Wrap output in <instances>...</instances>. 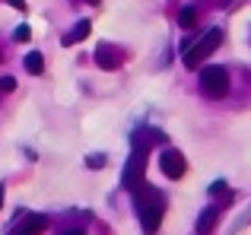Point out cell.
Listing matches in <instances>:
<instances>
[{
	"label": "cell",
	"instance_id": "obj_13",
	"mask_svg": "<svg viewBox=\"0 0 251 235\" xmlns=\"http://www.w3.org/2000/svg\"><path fill=\"white\" fill-rule=\"evenodd\" d=\"M13 89H16V80H13V76H3V80H0V93H13Z\"/></svg>",
	"mask_w": 251,
	"mask_h": 235
},
{
	"label": "cell",
	"instance_id": "obj_7",
	"mask_svg": "<svg viewBox=\"0 0 251 235\" xmlns=\"http://www.w3.org/2000/svg\"><path fill=\"white\" fill-rule=\"evenodd\" d=\"M45 229H48V216H29V219H23L10 235H42Z\"/></svg>",
	"mask_w": 251,
	"mask_h": 235
},
{
	"label": "cell",
	"instance_id": "obj_18",
	"mask_svg": "<svg viewBox=\"0 0 251 235\" xmlns=\"http://www.w3.org/2000/svg\"><path fill=\"white\" fill-rule=\"evenodd\" d=\"M0 207H3V185H0Z\"/></svg>",
	"mask_w": 251,
	"mask_h": 235
},
{
	"label": "cell",
	"instance_id": "obj_6",
	"mask_svg": "<svg viewBox=\"0 0 251 235\" xmlns=\"http://www.w3.org/2000/svg\"><path fill=\"white\" fill-rule=\"evenodd\" d=\"M96 64L102 70H118L121 67V51L111 48V45H99L96 48Z\"/></svg>",
	"mask_w": 251,
	"mask_h": 235
},
{
	"label": "cell",
	"instance_id": "obj_11",
	"mask_svg": "<svg viewBox=\"0 0 251 235\" xmlns=\"http://www.w3.org/2000/svg\"><path fill=\"white\" fill-rule=\"evenodd\" d=\"M194 23H197V10L194 6H184V10L178 13V25H181V29H194Z\"/></svg>",
	"mask_w": 251,
	"mask_h": 235
},
{
	"label": "cell",
	"instance_id": "obj_8",
	"mask_svg": "<svg viewBox=\"0 0 251 235\" xmlns=\"http://www.w3.org/2000/svg\"><path fill=\"white\" fill-rule=\"evenodd\" d=\"M89 29H92V25H89V19H80V23H76L74 29L67 32V35H64V45H76V42H83V38L89 35Z\"/></svg>",
	"mask_w": 251,
	"mask_h": 235
},
{
	"label": "cell",
	"instance_id": "obj_10",
	"mask_svg": "<svg viewBox=\"0 0 251 235\" xmlns=\"http://www.w3.org/2000/svg\"><path fill=\"white\" fill-rule=\"evenodd\" d=\"M25 70H29L32 76H38L45 70V57L38 54V51H29V54H25Z\"/></svg>",
	"mask_w": 251,
	"mask_h": 235
},
{
	"label": "cell",
	"instance_id": "obj_3",
	"mask_svg": "<svg viewBox=\"0 0 251 235\" xmlns=\"http://www.w3.org/2000/svg\"><path fill=\"white\" fill-rule=\"evenodd\" d=\"M201 89L210 99H223L229 93V73L226 67H203L201 70Z\"/></svg>",
	"mask_w": 251,
	"mask_h": 235
},
{
	"label": "cell",
	"instance_id": "obj_1",
	"mask_svg": "<svg viewBox=\"0 0 251 235\" xmlns=\"http://www.w3.org/2000/svg\"><path fill=\"white\" fill-rule=\"evenodd\" d=\"M134 204H137V216L147 235H156L162 226V213H166V197H162L156 188H137L134 191Z\"/></svg>",
	"mask_w": 251,
	"mask_h": 235
},
{
	"label": "cell",
	"instance_id": "obj_17",
	"mask_svg": "<svg viewBox=\"0 0 251 235\" xmlns=\"http://www.w3.org/2000/svg\"><path fill=\"white\" fill-rule=\"evenodd\" d=\"M61 235H86V232H83V229H64Z\"/></svg>",
	"mask_w": 251,
	"mask_h": 235
},
{
	"label": "cell",
	"instance_id": "obj_12",
	"mask_svg": "<svg viewBox=\"0 0 251 235\" xmlns=\"http://www.w3.org/2000/svg\"><path fill=\"white\" fill-rule=\"evenodd\" d=\"M13 38H16V42H29V38H32V29H29V25H16Z\"/></svg>",
	"mask_w": 251,
	"mask_h": 235
},
{
	"label": "cell",
	"instance_id": "obj_2",
	"mask_svg": "<svg viewBox=\"0 0 251 235\" xmlns=\"http://www.w3.org/2000/svg\"><path fill=\"white\" fill-rule=\"evenodd\" d=\"M220 42H223V29H210V32H203L201 42L191 45V48L184 51V67L197 70V67H201V61H207V57L213 54L216 48H220Z\"/></svg>",
	"mask_w": 251,
	"mask_h": 235
},
{
	"label": "cell",
	"instance_id": "obj_9",
	"mask_svg": "<svg viewBox=\"0 0 251 235\" xmlns=\"http://www.w3.org/2000/svg\"><path fill=\"white\" fill-rule=\"evenodd\" d=\"M216 216H220V210H216V207H207V210L201 213V219H197V232L207 235V232L216 226Z\"/></svg>",
	"mask_w": 251,
	"mask_h": 235
},
{
	"label": "cell",
	"instance_id": "obj_14",
	"mask_svg": "<svg viewBox=\"0 0 251 235\" xmlns=\"http://www.w3.org/2000/svg\"><path fill=\"white\" fill-rule=\"evenodd\" d=\"M86 165H92V168L105 165V156H89V159H86Z\"/></svg>",
	"mask_w": 251,
	"mask_h": 235
},
{
	"label": "cell",
	"instance_id": "obj_5",
	"mask_svg": "<svg viewBox=\"0 0 251 235\" xmlns=\"http://www.w3.org/2000/svg\"><path fill=\"white\" fill-rule=\"evenodd\" d=\"M159 168H162V175L166 178H184V172H188V159H184L178 149H162V156H159Z\"/></svg>",
	"mask_w": 251,
	"mask_h": 235
},
{
	"label": "cell",
	"instance_id": "obj_4",
	"mask_svg": "<svg viewBox=\"0 0 251 235\" xmlns=\"http://www.w3.org/2000/svg\"><path fill=\"white\" fill-rule=\"evenodd\" d=\"M143 165H147V153H143V143H137L134 156H130L127 168H124V175H121V185L127 188V191L143 188Z\"/></svg>",
	"mask_w": 251,
	"mask_h": 235
},
{
	"label": "cell",
	"instance_id": "obj_16",
	"mask_svg": "<svg viewBox=\"0 0 251 235\" xmlns=\"http://www.w3.org/2000/svg\"><path fill=\"white\" fill-rule=\"evenodd\" d=\"M10 6H16V10H25V0H10Z\"/></svg>",
	"mask_w": 251,
	"mask_h": 235
},
{
	"label": "cell",
	"instance_id": "obj_15",
	"mask_svg": "<svg viewBox=\"0 0 251 235\" xmlns=\"http://www.w3.org/2000/svg\"><path fill=\"white\" fill-rule=\"evenodd\" d=\"M223 191H229V188L223 185V181H216V185H210V194H223Z\"/></svg>",
	"mask_w": 251,
	"mask_h": 235
}]
</instances>
